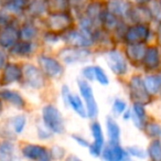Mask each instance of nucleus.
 I'll return each instance as SVG.
<instances>
[{
    "label": "nucleus",
    "mask_w": 161,
    "mask_h": 161,
    "mask_svg": "<svg viewBox=\"0 0 161 161\" xmlns=\"http://www.w3.org/2000/svg\"><path fill=\"white\" fill-rule=\"evenodd\" d=\"M42 116L45 126L51 131L55 132V134L64 132V121H63L62 115L56 107L52 105H47L43 107Z\"/></svg>",
    "instance_id": "f257e3e1"
},
{
    "label": "nucleus",
    "mask_w": 161,
    "mask_h": 161,
    "mask_svg": "<svg viewBox=\"0 0 161 161\" xmlns=\"http://www.w3.org/2000/svg\"><path fill=\"white\" fill-rule=\"evenodd\" d=\"M77 84H78V88H80V94H82V96L85 99L87 115L90 116V118H94L97 115V113H98V108H97V103H96V99H95L92 87H91L90 84H88L86 80H80Z\"/></svg>",
    "instance_id": "f03ea898"
},
{
    "label": "nucleus",
    "mask_w": 161,
    "mask_h": 161,
    "mask_svg": "<svg viewBox=\"0 0 161 161\" xmlns=\"http://www.w3.org/2000/svg\"><path fill=\"white\" fill-rule=\"evenodd\" d=\"M23 77L27 85L32 88H41L44 84L43 72L31 64H27L23 67Z\"/></svg>",
    "instance_id": "7ed1b4c3"
},
{
    "label": "nucleus",
    "mask_w": 161,
    "mask_h": 161,
    "mask_svg": "<svg viewBox=\"0 0 161 161\" xmlns=\"http://www.w3.org/2000/svg\"><path fill=\"white\" fill-rule=\"evenodd\" d=\"M60 56L63 62L66 64H74V63L84 62L90 58V51L84 50L82 47H73V49H64L60 52Z\"/></svg>",
    "instance_id": "20e7f679"
},
{
    "label": "nucleus",
    "mask_w": 161,
    "mask_h": 161,
    "mask_svg": "<svg viewBox=\"0 0 161 161\" xmlns=\"http://www.w3.org/2000/svg\"><path fill=\"white\" fill-rule=\"evenodd\" d=\"M39 64H40L41 71L45 75L50 76V77H58L62 74V66L53 58H50V56L47 55H41L39 58Z\"/></svg>",
    "instance_id": "39448f33"
},
{
    "label": "nucleus",
    "mask_w": 161,
    "mask_h": 161,
    "mask_svg": "<svg viewBox=\"0 0 161 161\" xmlns=\"http://www.w3.org/2000/svg\"><path fill=\"white\" fill-rule=\"evenodd\" d=\"M106 61L108 63V66L110 67L113 72L117 75H121L125 74L127 71V64L126 61L124 58V56L121 55L119 52L117 51H110L106 54Z\"/></svg>",
    "instance_id": "423d86ee"
},
{
    "label": "nucleus",
    "mask_w": 161,
    "mask_h": 161,
    "mask_svg": "<svg viewBox=\"0 0 161 161\" xmlns=\"http://www.w3.org/2000/svg\"><path fill=\"white\" fill-rule=\"evenodd\" d=\"M72 18L67 12H58L52 14L47 19V25L53 31H61L65 30L71 25Z\"/></svg>",
    "instance_id": "0eeeda50"
},
{
    "label": "nucleus",
    "mask_w": 161,
    "mask_h": 161,
    "mask_svg": "<svg viewBox=\"0 0 161 161\" xmlns=\"http://www.w3.org/2000/svg\"><path fill=\"white\" fill-rule=\"evenodd\" d=\"M22 153L25 158L31 159V160H40V161H47L51 156L49 151L44 147L36 145H27L23 147Z\"/></svg>",
    "instance_id": "6e6552de"
},
{
    "label": "nucleus",
    "mask_w": 161,
    "mask_h": 161,
    "mask_svg": "<svg viewBox=\"0 0 161 161\" xmlns=\"http://www.w3.org/2000/svg\"><path fill=\"white\" fill-rule=\"evenodd\" d=\"M130 95L138 103L148 102V91L145 83H142V80L137 76L130 80Z\"/></svg>",
    "instance_id": "1a4fd4ad"
},
{
    "label": "nucleus",
    "mask_w": 161,
    "mask_h": 161,
    "mask_svg": "<svg viewBox=\"0 0 161 161\" xmlns=\"http://www.w3.org/2000/svg\"><path fill=\"white\" fill-rule=\"evenodd\" d=\"M65 42L73 47H85L92 44V39L87 33L78 31H71L64 36Z\"/></svg>",
    "instance_id": "9d476101"
},
{
    "label": "nucleus",
    "mask_w": 161,
    "mask_h": 161,
    "mask_svg": "<svg viewBox=\"0 0 161 161\" xmlns=\"http://www.w3.org/2000/svg\"><path fill=\"white\" fill-rule=\"evenodd\" d=\"M23 75V72L17 64L14 63H8L5 66L3 73V77H1V84L3 85H9L14 82H18L21 80Z\"/></svg>",
    "instance_id": "9b49d317"
},
{
    "label": "nucleus",
    "mask_w": 161,
    "mask_h": 161,
    "mask_svg": "<svg viewBox=\"0 0 161 161\" xmlns=\"http://www.w3.org/2000/svg\"><path fill=\"white\" fill-rule=\"evenodd\" d=\"M92 134L94 137V141L90 146V151L93 156L98 157L102 152L104 146V136H103V130L98 123H94L92 125Z\"/></svg>",
    "instance_id": "f8f14e48"
},
{
    "label": "nucleus",
    "mask_w": 161,
    "mask_h": 161,
    "mask_svg": "<svg viewBox=\"0 0 161 161\" xmlns=\"http://www.w3.org/2000/svg\"><path fill=\"white\" fill-rule=\"evenodd\" d=\"M19 33L17 29H14L11 25H8L0 31V47L5 49H11L17 43Z\"/></svg>",
    "instance_id": "ddd939ff"
},
{
    "label": "nucleus",
    "mask_w": 161,
    "mask_h": 161,
    "mask_svg": "<svg viewBox=\"0 0 161 161\" xmlns=\"http://www.w3.org/2000/svg\"><path fill=\"white\" fill-rule=\"evenodd\" d=\"M148 33H149V30L147 29V27L138 25L130 28L127 31V33H126L125 38L126 41L131 43V44H134V43H140L147 39Z\"/></svg>",
    "instance_id": "4468645a"
},
{
    "label": "nucleus",
    "mask_w": 161,
    "mask_h": 161,
    "mask_svg": "<svg viewBox=\"0 0 161 161\" xmlns=\"http://www.w3.org/2000/svg\"><path fill=\"white\" fill-rule=\"evenodd\" d=\"M0 97H1L3 99H5V101L9 102L10 104L16 106V107L19 108V109H22L25 105L22 97H21L18 93L12 92V91H9V90L1 91V92H0Z\"/></svg>",
    "instance_id": "2eb2a0df"
},
{
    "label": "nucleus",
    "mask_w": 161,
    "mask_h": 161,
    "mask_svg": "<svg viewBox=\"0 0 161 161\" xmlns=\"http://www.w3.org/2000/svg\"><path fill=\"white\" fill-rule=\"evenodd\" d=\"M69 0H47V9L52 14L67 12L69 9Z\"/></svg>",
    "instance_id": "dca6fc26"
},
{
    "label": "nucleus",
    "mask_w": 161,
    "mask_h": 161,
    "mask_svg": "<svg viewBox=\"0 0 161 161\" xmlns=\"http://www.w3.org/2000/svg\"><path fill=\"white\" fill-rule=\"evenodd\" d=\"M108 11L115 16H125L129 11V5L123 0H112L108 3Z\"/></svg>",
    "instance_id": "f3484780"
},
{
    "label": "nucleus",
    "mask_w": 161,
    "mask_h": 161,
    "mask_svg": "<svg viewBox=\"0 0 161 161\" xmlns=\"http://www.w3.org/2000/svg\"><path fill=\"white\" fill-rule=\"evenodd\" d=\"M104 158L108 160H123L126 158V152L118 145H112L110 148H106L104 150Z\"/></svg>",
    "instance_id": "a211bd4d"
},
{
    "label": "nucleus",
    "mask_w": 161,
    "mask_h": 161,
    "mask_svg": "<svg viewBox=\"0 0 161 161\" xmlns=\"http://www.w3.org/2000/svg\"><path fill=\"white\" fill-rule=\"evenodd\" d=\"M107 131L109 136V140L112 145H117L120 137V129H119L117 123L112 118L107 119Z\"/></svg>",
    "instance_id": "6ab92c4d"
},
{
    "label": "nucleus",
    "mask_w": 161,
    "mask_h": 161,
    "mask_svg": "<svg viewBox=\"0 0 161 161\" xmlns=\"http://www.w3.org/2000/svg\"><path fill=\"white\" fill-rule=\"evenodd\" d=\"M67 103L69 105H71V107L80 115L82 118H86V108H84V105L82 103V101L80 99V97L76 96V95H69V98H67Z\"/></svg>",
    "instance_id": "aec40b11"
},
{
    "label": "nucleus",
    "mask_w": 161,
    "mask_h": 161,
    "mask_svg": "<svg viewBox=\"0 0 161 161\" xmlns=\"http://www.w3.org/2000/svg\"><path fill=\"white\" fill-rule=\"evenodd\" d=\"M146 51L142 47V45L138 44V43H134V44L129 45L127 47V55L131 61H139L141 58H145Z\"/></svg>",
    "instance_id": "412c9836"
},
{
    "label": "nucleus",
    "mask_w": 161,
    "mask_h": 161,
    "mask_svg": "<svg viewBox=\"0 0 161 161\" xmlns=\"http://www.w3.org/2000/svg\"><path fill=\"white\" fill-rule=\"evenodd\" d=\"M104 11L102 10V6L98 3H90L88 7L86 8V16L95 22L96 20H102Z\"/></svg>",
    "instance_id": "4be33fe9"
},
{
    "label": "nucleus",
    "mask_w": 161,
    "mask_h": 161,
    "mask_svg": "<svg viewBox=\"0 0 161 161\" xmlns=\"http://www.w3.org/2000/svg\"><path fill=\"white\" fill-rule=\"evenodd\" d=\"M14 157V146L9 141L0 143V160H12Z\"/></svg>",
    "instance_id": "5701e85b"
},
{
    "label": "nucleus",
    "mask_w": 161,
    "mask_h": 161,
    "mask_svg": "<svg viewBox=\"0 0 161 161\" xmlns=\"http://www.w3.org/2000/svg\"><path fill=\"white\" fill-rule=\"evenodd\" d=\"M159 62V56H158V52L157 49L154 47H150L147 50L145 54V58H143V63L148 69H154V67L158 65Z\"/></svg>",
    "instance_id": "b1692460"
},
{
    "label": "nucleus",
    "mask_w": 161,
    "mask_h": 161,
    "mask_svg": "<svg viewBox=\"0 0 161 161\" xmlns=\"http://www.w3.org/2000/svg\"><path fill=\"white\" fill-rule=\"evenodd\" d=\"M29 0H7L5 3V8L12 12H22L27 8Z\"/></svg>",
    "instance_id": "393cba45"
},
{
    "label": "nucleus",
    "mask_w": 161,
    "mask_h": 161,
    "mask_svg": "<svg viewBox=\"0 0 161 161\" xmlns=\"http://www.w3.org/2000/svg\"><path fill=\"white\" fill-rule=\"evenodd\" d=\"M10 52L16 55H27L31 52V44L29 41H22V42H17L14 47L10 49Z\"/></svg>",
    "instance_id": "a878e982"
},
{
    "label": "nucleus",
    "mask_w": 161,
    "mask_h": 161,
    "mask_svg": "<svg viewBox=\"0 0 161 161\" xmlns=\"http://www.w3.org/2000/svg\"><path fill=\"white\" fill-rule=\"evenodd\" d=\"M36 34V29L32 25H25L22 29L19 32V38H21L23 41H30L33 39Z\"/></svg>",
    "instance_id": "bb28decb"
},
{
    "label": "nucleus",
    "mask_w": 161,
    "mask_h": 161,
    "mask_svg": "<svg viewBox=\"0 0 161 161\" xmlns=\"http://www.w3.org/2000/svg\"><path fill=\"white\" fill-rule=\"evenodd\" d=\"M145 86L147 88L148 92L150 93H156L159 90V86H160V80H158L154 76H149L145 80Z\"/></svg>",
    "instance_id": "cd10ccee"
},
{
    "label": "nucleus",
    "mask_w": 161,
    "mask_h": 161,
    "mask_svg": "<svg viewBox=\"0 0 161 161\" xmlns=\"http://www.w3.org/2000/svg\"><path fill=\"white\" fill-rule=\"evenodd\" d=\"M149 154L154 160H161V145L158 141H154L149 147Z\"/></svg>",
    "instance_id": "c85d7f7f"
},
{
    "label": "nucleus",
    "mask_w": 161,
    "mask_h": 161,
    "mask_svg": "<svg viewBox=\"0 0 161 161\" xmlns=\"http://www.w3.org/2000/svg\"><path fill=\"white\" fill-rule=\"evenodd\" d=\"M25 123H27V119H25V116H16L14 119H12V126H14L16 132H21L23 130L25 126Z\"/></svg>",
    "instance_id": "c756f323"
},
{
    "label": "nucleus",
    "mask_w": 161,
    "mask_h": 161,
    "mask_svg": "<svg viewBox=\"0 0 161 161\" xmlns=\"http://www.w3.org/2000/svg\"><path fill=\"white\" fill-rule=\"evenodd\" d=\"M95 78L97 80L99 84L102 85H107L108 84V77L103 71V69L99 66H95Z\"/></svg>",
    "instance_id": "7c9ffc66"
},
{
    "label": "nucleus",
    "mask_w": 161,
    "mask_h": 161,
    "mask_svg": "<svg viewBox=\"0 0 161 161\" xmlns=\"http://www.w3.org/2000/svg\"><path fill=\"white\" fill-rule=\"evenodd\" d=\"M83 75L87 78L88 80H93L95 78V67L87 66L83 69Z\"/></svg>",
    "instance_id": "2f4dec72"
},
{
    "label": "nucleus",
    "mask_w": 161,
    "mask_h": 161,
    "mask_svg": "<svg viewBox=\"0 0 161 161\" xmlns=\"http://www.w3.org/2000/svg\"><path fill=\"white\" fill-rule=\"evenodd\" d=\"M113 108H114V110L116 113H118V114H121V113L125 110L126 108V104L124 103L123 101H120V99H116L114 103V105H113Z\"/></svg>",
    "instance_id": "473e14b6"
},
{
    "label": "nucleus",
    "mask_w": 161,
    "mask_h": 161,
    "mask_svg": "<svg viewBox=\"0 0 161 161\" xmlns=\"http://www.w3.org/2000/svg\"><path fill=\"white\" fill-rule=\"evenodd\" d=\"M128 151H129V153L134 154V156L136 157H141L142 158L143 156H145V153H143V151L141 149H139V148H136V147H131L128 149Z\"/></svg>",
    "instance_id": "72a5a7b5"
},
{
    "label": "nucleus",
    "mask_w": 161,
    "mask_h": 161,
    "mask_svg": "<svg viewBox=\"0 0 161 161\" xmlns=\"http://www.w3.org/2000/svg\"><path fill=\"white\" fill-rule=\"evenodd\" d=\"M73 139L76 141L77 143H80V146H83V147H90V143H88L87 140H85L84 138H82L80 136H73Z\"/></svg>",
    "instance_id": "f704fd0d"
},
{
    "label": "nucleus",
    "mask_w": 161,
    "mask_h": 161,
    "mask_svg": "<svg viewBox=\"0 0 161 161\" xmlns=\"http://www.w3.org/2000/svg\"><path fill=\"white\" fill-rule=\"evenodd\" d=\"M5 64H6V55L0 51V69L5 66Z\"/></svg>",
    "instance_id": "c9c22d12"
},
{
    "label": "nucleus",
    "mask_w": 161,
    "mask_h": 161,
    "mask_svg": "<svg viewBox=\"0 0 161 161\" xmlns=\"http://www.w3.org/2000/svg\"><path fill=\"white\" fill-rule=\"evenodd\" d=\"M135 1L138 3H146V1H148V0H135Z\"/></svg>",
    "instance_id": "e433bc0d"
},
{
    "label": "nucleus",
    "mask_w": 161,
    "mask_h": 161,
    "mask_svg": "<svg viewBox=\"0 0 161 161\" xmlns=\"http://www.w3.org/2000/svg\"><path fill=\"white\" fill-rule=\"evenodd\" d=\"M1 112H3V103L0 101V114H1Z\"/></svg>",
    "instance_id": "4c0bfd02"
}]
</instances>
